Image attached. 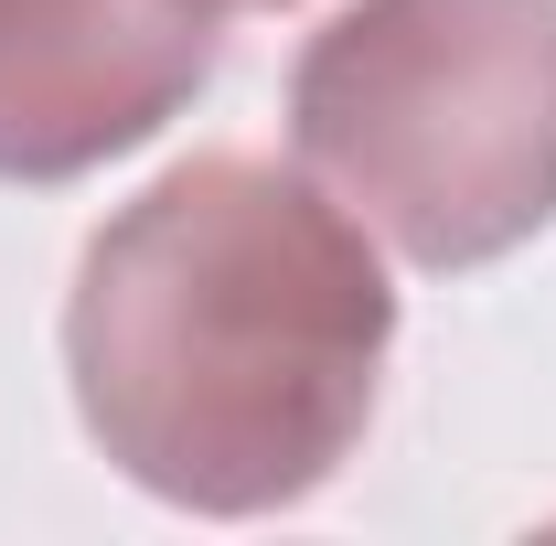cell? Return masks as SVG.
I'll use <instances>...</instances> for the list:
<instances>
[{"instance_id":"3957f363","label":"cell","mask_w":556,"mask_h":546,"mask_svg":"<svg viewBox=\"0 0 556 546\" xmlns=\"http://www.w3.org/2000/svg\"><path fill=\"white\" fill-rule=\"evenodd\" d=\"M225 54V0H0V183H86L161 139Z\"/></svg>"},{"instance_id":"7a4b0ae2","label":"cell","mask_w":556,"mask_h":546,"mask_svg":"<svg viewBox=\"0 0 556 546\" xmlns=\"http://www.w3.org/2000/svg\"><path fill=\"white\" fill-rule=\"evenodd\" d=\"M289 150L407 269L556 225V0H353L289 65Z\"/></svg>"},{"instance_id":"277c9868","label":"cell","mask_w":556,"mask_h":546,"mask_svg":"<svg viewBox=\"0 0 556 546\" xmlns=\"http://www.w3.org/2000/svg\"><path fill=\"white\" fill-rule=\"evenodd\" d=\"M247 11H289V0H247Z\"/></svg>"},{"instance_id":"6da1fadb","label":"cell","mask_w":556,"mask_h":546,"mask_svg":"<svg viewBox=\"0 0 556 546\" xmlns=\"http://www.w3.org/2000/svg\"><path fill=\"white\" fill-rule=\"evenodd\" d=\"M396 289L311 172L193 150L108 214L65 289L86 439L182 514H289L375 429Z\"/></svg>"}]
</instances>
